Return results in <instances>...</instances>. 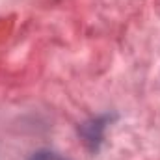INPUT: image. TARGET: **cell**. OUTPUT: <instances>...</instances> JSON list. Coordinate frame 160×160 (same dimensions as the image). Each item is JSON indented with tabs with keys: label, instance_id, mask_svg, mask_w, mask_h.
<instances>
[{
	"label": "cell",
	"instance_id": "cell-1",
	"mask_svg": "<svg viewBox=\"0 0 160 160\" xmlns=\"http://www.w3.org/2000/svg\"><path fill=\"white\" fill-rule=\"evenodd\" d=\"M32 160H65V158H62L60 155L50 153V151H41V153H38V155H34Z\"/></svg>",
	"mask_w": 160,
	"mask_h": 160
}]
</instances>
